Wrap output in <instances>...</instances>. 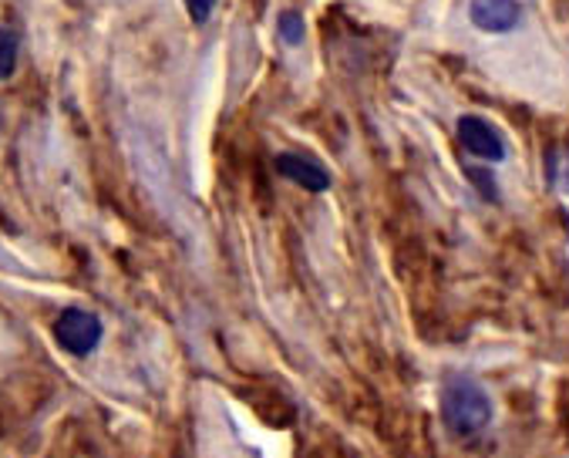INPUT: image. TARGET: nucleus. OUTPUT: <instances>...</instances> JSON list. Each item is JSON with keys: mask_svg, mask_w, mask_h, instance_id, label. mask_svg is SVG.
<instances>
[{"mask_svg": "<svg viewBox=\"0 0 569 458\" xmlns=\"http://www.w3.org/2000/svg\"><path fill=\"white\" fill-rule=\"evenodd\" d=\"M441 418L451 435H479L492 425V398L472 378H451L441 391Z\"/></svg>", "mask_w": 569, "mask_h": 458, "instance_id": "1", "label": "nucleus"}, {"mask_svg": "<svg viewBox=\"0 0 569 458\" xmlns=\"http://www.w3.org/2000/svg\"><path fill=\"white\" fill-rule=\"evenodd\" d=\"M54 340L61 344V348L74 358H88L98 340H101V320L88 310H64L58 320H54Z\"/></svg>", "mask_w": 569, "mask_h": 458, "instance_id": "2", "label": "nucleus"}, {"mask_svg": "<svg viewBox=\"0 0 569 458\" xmlns=\"http://www.w3.org/2000/svg\"><path fill=\"white\" fill-rule=\"evenodd\" d=\"M455 136H459L462 149L476 159H486V162H502L506 159V142L502 136L486 122L479 119V114H462L459 119V129H455Z\"/></svg>", "mask_w": 569, "mask_h": 458, "instance_id": "3", "label": "nucleus"}, {"mask_svg": "<svg viewBox=\"0 0 569 458\" xmlns=\"http://www.w3.org/2000/svg\"><path fill=\"white\" fill-rule=\"evenodd\" d=\"M469 21L482 34H509L522 21V4L519 0H472Z\"/></svg>", "mask_w": 569, "mask_h": 458, "instance_id": "4", "label": "nucleus"}, {"mask_svg": "<svg viewBox=\"0 0 569 458\" xmlns=\"http://www.w3.org/2000/svg\"><path fill=\"white\" fill-rule=\"evenodd\" d=\"M277 172L290 182H297L307 192H323L330 189V172L323 166H317L313 159L300 156V152H283L277 156Z\"/></svg>", "mask_w": 569, "mask_h": 458, "instance_id": "5", "label": "nucleus"}, {"mask_svg": "<svg viewBox=\"0 0 569 458\" xmlns=\"http://www.w3.org/2000/svg\"><path fill=\"white\" fill-rule=\"evenodd\" d=\"M14 68H18V38H14V31L0 28V81L11 78Z\"/></svg>", "mask_w": 569, "mask_h": 458, "instance_id": "6", "label": "nucleus"}, {"mask_svg": "<svg viewBox=\"0 0 569 458\" xmlns=\"http://www.w3.org/2000/svg\"><path fill=\"white\" fill-rule=\"evenodd\" d=\"M280 38L290 41V44H300L303 41V21H300V14H283L280 18Z\"/></svg>", "mask_w": 569, "mask_h": 458, "instance_id": "7", "label": "nucleus"}, {"mask_svg": "<svg viewBox=\"0 0 569 458\" xmlns=\"http://www.w3.org/2000/svg\"><path fill=\"white\" fill-rule=\"evenodd\" d=\"M186 11L196 24H206L216 11V0H186Z\"/></svg>", "mask_w": 569, "mask_h": 458, "instance_id": "8", "label": "nucleus"}, {"mask_svg": "<svg viewBox=\"0 0 569 458\" xmlns=\"http://www.w3.org/2000/svg\"><path fill=\"white\" fill-rule=\"evenodd\" d=\"M562 186H566V189H569V166H566V169H562Z\"/></svg>", "mask_w": 569, "mask_h": 458, "instance_id": "9", "label": "nucleus"}]
</instances>
